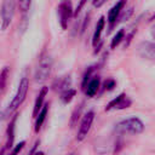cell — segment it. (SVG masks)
<instances>
[{
  "mask_svg": "<svg viewBox=\"0 0 155 155\" xmlns=\"http://www.w3.org/2000/svg\"><path fill=\"white\" fill-rule=\"evenodd\" d=\"M115 131L119 134H139L144 131V124L138 117H128L120 121L115 126Z\"/></svg>",
  "mask_w": 155,
  "mask_h": 155,
  "instance_id": "cell-1",
  "label": "cell"
},
{
  "mask_svg": "<svg viewBox=\"0 0 155 155\" xmlns=\"http://www.w3.org/2000/svg\"><path fill=\"white\" fill-rule=\"evenodd\" d=\"M28 88H29V80L28 78L23 76L19 81V85H18V90H17V93L16 96L13 97L12 102L10 103L7 110H6V114H11L13 113L25 99V96H27V92H28Z\"/></svg>",
  "mask_w": 155,
  "mask_h": 155,
  "instance_id": "cell-2",
  "label": "cell"
},
{
  "mask_svg": "<svg viewBox=\"0 0 155 155\" xmlns=\"http://www.w3.org/2000/svg\"><path fill=\"white\" fill-rule=\"evenodd\" d=\"M51 70H52V58L50 56L42 57L38 64L36 70H35V75H34L35 81L38 84L45 82L50 76Z\"/></svg>",
  "mask_w": 155,
  "mask_h": 155,
  "instance_id": "cell-3",
  "label": "cell"
},
{
  "mask_svg": "<svg viewBox=\"0 0 155 155\" xmlns=\"http://www.w3.org/2000/svg\"><path fill=\"white\" fill-rule=\"evenodd\" d=\"M0 13H1V29L5 30L11 24L15 15V0H4Z\"/></svg>",
  "mask_w": 155,
  "mask_h": 155,
  "instance_id": "cell-4",
  "label": "cell"
},
{
  "mask_svg": "<svg viewBox=\"0 0 155 155\" xmlns=\"http://www.w3.org/2000/svg\"><path fill=\"white\" fill-rule=\"evenodd\" d=\"M93 120H94V113H93L92 110H91V111H87V113L84 115L82 121H81L80 127H79L78 133H76V139H78V142H82V140L87 137V134H88V132H90V128H91V126H92Z\"/></svg>",
  "mask_w": 155,
  "mask_h": 155,
  "instance_id": "cell-5",
  "label": "cell"
},
{
  "mask_svg": "<svg viewBox=\"0 0 155 155\" xmlns=\"http://www.w3.org/2000/svg\"><path fill=\"white\" fill-rule=\"evenodd\" d=\"M58 16H59V22H61L62 28L67 29L68 21L73 16V8H71V4L69 1H63V2L59 4V6H58Z\"/></svg>",
  "mask_w": 155,
  "mask_h": 155,
  "instance_id": "cell-6",
  "label": "cell"
},
{
  "mask_svg": "<svg viewBox=\"0 0 155 155\" xmlns=\"http://www.w3.org/2000/svg\"><path fill=\"white\" fill-rule=\"evenodd\" d=\"M131 101L127 98V96L125 93H120L117 97H115L114 99H111L108 105L105 107V110H113V109H125L128 108L131 105Z\"/></svg>",
  "mask_w": 155,
  "mask_h": 155,
  "instance_id": "cell-7",
  "label": "cell"
},
{
  "mask_svg": "<svg viewBox=\"0 0 155 155\" xmlns=\"http://www.w3.org/2000/svg\"><path fill=\"white\" fill-rule=\"evenodd\" d=\"M138 52L143 58L153 61L155 58V45L151 41H143L138 46Z\"/></svg>",
  "mask_w": 155,
  "mask_h": 155,
  "instance_id": "cell-8",
  "label": "cell"
},
{
  "mask_svg": "<svg viewBox=\"0 0 155 155\" xmlns=\"http://www.w3.org/2000/svg\"><path fill=\"white\" fill-rule=\"evenodd\" d=\"M125 4H126V0H119V1L109 10V13H108V22H109L111 25H113V24L116 22V19L119 18L120 12L122 11Z\"/></svg>",
  "mask_w": 155,
  "mask_h": 155,
  "instance_id": "cell-9",
  "label": "cell"
},
{
  "mask_svg": "<svg viewBox=\"0 0 155 155\" xmlns=\"http://www.w3.org/2000/svg\"><path fill=\"white\" fill-rule=\"evenodd\" d=\"M99 84H101L99 76H97V75H96V76H92V78L87 81L86 86L84 87L86 96H87V97H93V96L97 93L98 88H99Z\"/></svg>",
  "mask_w": 155,
  "mask_h": 155,
  "instance_id": "cell-10",
  "label": "cell"
},
{
  "mask_svg": "<svg viewBox=\"0 0 155 155\" xmlns=\"http://www.w3.org/2000/svg\"><path fill=\"white\" fill-rule=\"evenodd\" d=\"M47 92H48V87H46V86H44V87L40 90L39 94H38V97H36V99H35V103H34V109H33V116H34V117H35V116L39 114V111L41 110Z\"/></svg>",
  "mask_w": 155,
  "mask_h": 155,
  "instance_id": "cell-11",
  "label": "cell"
},
{
  "mask_svg": "<svg viewBox=\"0 0 155 155\" xmlns=\"http://www.w3.org/2000/svg\"><path fill=\"white\" fill-rule=\"evenodd\" d=\"M16 120L17 116L15 115L13 119L10 121L8 127H7V140H6V149H10L13 147V142H15V130H16Z\"/></svg>",
  "mask_w": 155,
  "mask_h": 155,
  "instance_id": "cell-12",
  "label": "cell"
},
{
  "mask_svg": "<svg viewBox=\"0 0 155 155\" xmlns=\"http://www.w3.org/2000/svg\"><path fill=\"white\" fill-rule=\"evenodd\" d=\"M47 110H48V104H44L42 108H41V110L39 111V114L35 116L36 120H35V127H34V130H35L36 133L40 131V128H41V126H42V124H44V121L46 119Z\"/></svg>",
  "mask_w": 155,
  "mask_h": 155,
  "instance_id": "cell-13",
  "label": "cell"
},
{
  "mask_svg": "<svg viewBox=\"0 0 155 155\" xmlns=\"http://www.w3.org/2000/svg\"><path fill=\"white\" fill-rule=\"evenodd\" d=\"M70 86H71V79H70V76H62V78H59V79L54 82V85H53L54 90L61 91V92H63V91L70 88Z\"/></svg>",
  "mask_w": 155,
  "mask_h": 155,
  "instance_id": "cell-14",
  "label": "cell"
},
{
  "mask_svg": "<svg viewBox=\"0 0 155 155\" xmlns=\"http://www.w3.org/2000/svg\"><path fill=\"white\" fill-rule=\"evenodd\" d=\"M104 24H105V21H104V17H101L99 21L97 22V25H96V29H94V33H93V38H92V44L93 46L97 45V42L99 41L101 39V34L104 29Z\"/></svg>",
  "mask_w": 155,
  "mask_h": 155,
  "instance_id": "cell-15",
  "label": "cell"
},
{
  "mask_svg": "<svg viewBox=\"0 0 155 155\" xmlns=\"http://www.w3.org/2000/svg\"><path fill=\"white\" fill-rule=\"evenodd\" d=\"M75 93H76V91H75L74 88H68V90L63 91L62 94H61V99H62V102H63L64 104L70 103V102L73 101V98L75 97Z\"/></svg>",
  "mask_w": 155,
  "mask_h": 155,
  "instance_id": "cell-16",
  "label": "cell"
},
{
  "mask_svg": "<svg viewBox=\"0 0 155 155\" xmlns=\"http://www.w3.org/2000/svg\"><path fill=\"white\" fill-rule=\"evenodd\" d=\"M8 73H10V69L8 67H4V69L0 71V91H2L6 86V82H7V78H8Z\"/></svg>",
  "mask_w": 155,
  "mask_h": 155,
  "instance_id": "cell-17",
  "label": "cell"
},
{
  "mask_svg": "<svg viewBox=\"0 0 155 155\" xmlns=\"http://www.w3.org/2000/svg\"><path fill=\"white\" fill-rule=\"evenodd\" d=\"M124 35H125L124 29H120V30L114 35V38H113V40H111V44H110V47H111V48H115V47L124 40Z\"/></svg>",
  "mask_w": 155,
  "mask_h": 155,
  "instance_id": "cell-18",
  "label": "cell"
},
{
  "mask_svg": "<svg viewBox=\"0 0 155 155\" xmlns=\"http://www.w3.org/2000/svg\"><path fill=\"white\" fill-rule=\"evenodd\" d=\"M93 70H94V68H93V67H88V68H87V70L85 71V74H84V79H82V88L86 86L87 81L91 79V75H92Z\"/></svg>",
  "mask_w": 155,
  "mask_h": 155,
  "instance_id": "cell-19",
  "label": "cell"
},
{
  "mask_svg": "<svg viewBox=\"0 0 155 155\" xmlns=\"http://www.w3.org/2000/svg\"><path fill=\"white\" fill-rule=\"evenodd\" d=\"M24 145H25V142H24V140L19 142L17 145H15V147L12 148V151L10 153V155H18V154L21 153V150L24 148Z\"/></svg>",
  "mask_w": 155,
  "mask_h": 155,
  "instance_id": "cell-20",
  "label": "cell"
},
{
  "mask_svg": "<svg viewBox=\"0 0 155 155\" xmlns=\"http://www.w3.org/2000/svg\"><path fill=\"white\" fill-rule=\"evenodd\" d=\"M30 2H31V0H19V8H21V11L25 13L29 10V7H30Z\"/></svg>",
  "mask_w": 155,
  "mask_h": 155,
  "instance_id": "cell-21",
  "label": "cell"
},
{
  "mask_svg": "<svg viewBox=\"0 0 155 155\" xmlns=\"http://www.w3.org/2000/svg\"><path fill=\"white\" fill-rule=\"evenodd\" d=\"M114 87H115V80H114V79H108V80H105V82H104V88H105V90L110 91V90H113Z\"/></svg>",
  "mask_w": 155,
  "mask_h": 155,
  "instance_id": "cell-22",
  "label": "cell"
},
{
  "mask_svg": "<svg viewBox=\"0 0 155 155\" xmlns=\"http://www.w3.org/2000/svg\"><path fill=\"white\" fill-rule=\"evenodd\" d=\"M85 1H86V0H80L79 5H78V7H76V10H75V12H74V16H78V15L80 13V11H81V8H82V6H84Z\"/></svg>",
  "mask_w": 155,
  "mask_h": 155,
  "instance_id": "cell-23",
  "label": "cell"
},
{
  "mask_svg": "<svg viewBox=\"0 0 155 155\" xmlns=\"http://www.w3.org/2000/svg\"><path fill=\"white\" fill-rule=\"evenodd\" d=\"M132 12H133V10H132V8H128V10H127V13L125 12V13H124V15L120 17V21H125V19H127V18H128V17L132 15Z\"/></svg>",
  "mask_w": 155,
  "mask_h": 155,
  "instance_id": "cell-24",
  "label": "cell"
},
{
  "mask_svg": "<svg viewBox=\"0 0 155 155\" xmlns=\"http://www.w3.org/2000/svg\"><path fill=\"white\" fill-rule=\"evenodd\" d=\"M104 2H105V0H93V6L94 7H101Z\"/></svg>",
  "mask_w": 155,
  "mask_h": 155,
  "instance_id": "cell-25",
  "label": "cell"
},
{
  "mask_svg": "<svg viewBox=\"0 0 155 155\" xmlns=\"http://www.w3.org/2000/svg\"><path fill=\"white\" fill-rule=\"evenodd\" d=\"M34 155H44V153H42V151H36Z\"/></svg>",
  "mask_w": 155,
  "mask_h": 155,
  "instance_id": "cell-26",
  "label": "cell"
}]
</instances>
